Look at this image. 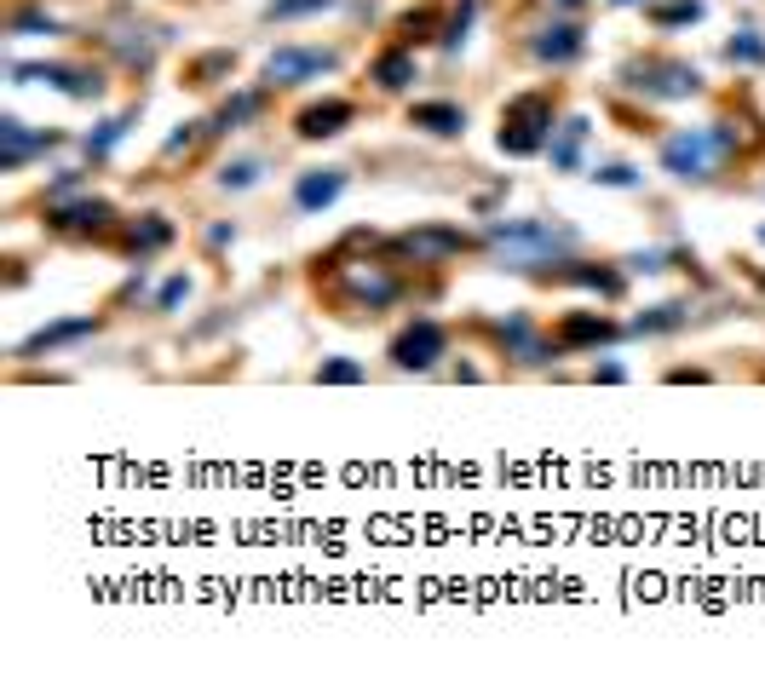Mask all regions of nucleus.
Segmentation results:
<instances>
[{
  "label": "nucleus",
  "instance_id": "nucleus-8",
  "mask_svg": "<svg viewBox=\"0 0 765 673\" xmlns=\"http://www.w3.org/2000/svg\"><path fill=\"white\" fill-rule=\"evenodd\" d=\"M443 351H449V334H443V323H432V317H415V323H409L392 340V363L403 374H426L443 357Z\"/></svg>",
  "mask_w": 765,
  "mask_h": 673
},
{
  "label": "nucleus",
  "instance_id": "nucleus-7",
  "mask_svg": "<svg viewBox=\"0 0 765 673\" xmlns=\"http://www.w3.org/2000/svg\"><path fill=\"white\" fill-rule=\"evenodd\" d=\"M156 41H162V35L144 24V18H133V12H116V24L104 29V47L116 52V64L133 70V75H144L156 64Z\"/></svg>",
  "mask_w": 765,
  "mask_h": 673
},
{
  "label": "nucleus",
  "instance_id": "nucleus-25",
  "mask_svg": "<svg viewBox=\"0 0 765 673\" xmlns=\"http://www.w3.org/2000/svg\"><path fill=\"white\" fill-rule=\"evenodd\" d=\"M133 116H139V110H127V116H110V121H98L93 133H87V156H110V150H116L121 144V133H127V127H133Z\"/></svg>",
  "mask_w": 765,
  "mask_h": 673
},
{
  "label": "nucleus",
  "instance_id": "nucleus-4",
  "mask_svg": "<svg viewBox=\"0 0 765 673\" xmlns=\"http://www.w3.org/2000/svg\"><path fill=\"white\" fill-rule=\"evenodd\" d=\"M553 98L547 93H518L507 98V110H501V133H495V144H501V156H541L547 144H553Z\"/></svg>",
  "mask_w": 765,
  "mask_h": 673
},
{
  "label": "nucleus",
  "instance_id": "nucleus-15",
  "mask_svg": "<svg viewBox=\"0 0 765 673\" xmlns=\"http://www.w3.org/2000/svg\"><path fill=\"white\" fill-rule=\"evenodd\" d=\"M87 334H98V317H58V323H47V328H35L24 346H18V357H47V351H64V346H75V340H87Z\"/></svg>",
  "mask_w": 765,
  "mask_h": 673
},
{
  "label": "nucleus",
  "instance_id": "nucleus-10",
  "mask_svg": "<svg viewBox=\"0 0 765 673\" xmlns=\"http://www.w3.org/2000/svg\"><path fill=\"white\" fill-rule=\"evenodd\" d=\"M47 225L64 236H104L116 225V208L104 202V196H64V202H47Z\"/></svg>",
  "mask_w": 765,
  "mask_h": 673
},
{
  "label": "nucleus",
  "instance_id": "nucleus-13",
  "mask_svg": "<svg viewBox=\"0 0 765 673\" xmlns=\"http://www.w3.org/2000/svg\"><path fill=\"white\" fill-rule=\"evenodd\" d=\"M622 328L610 323V317H599V311H570L564 323L553 328V346L558 351H587V346H610Z\"/></svg>",
  "mask_w": 765,
  "mask_h": 673
},
{
  "label": "nucleus",
  "instance_id": "nucleus-24",
  "mask_svg": "<svg viewBox=\"0 0 765 673\" xmlns=\"http://www.w3.org/2000/svg\"><path fill=\"white\" fill-rule=\"evenodd\" d=\"M685 305L679 300H668V305H650L645 317H633V334H668V328H685Z\"/></svg>",
  "mask_w": 765,
  "mask_h": 673
},
{
  "label": "nucleus",
  "instance_id": "nucleus-26",
  "mask_svg": "<svg viewBox=\"0 0 765 673\" xmlns=\"http://www.w3.org/2000/svg\"><path fill=\"white\" fill-rule=\"evenodd\" d=\"M259 110H265V98H259V93H236L231 104L213 116V133H236V127H242V121H254Z\"/></svg>",
  "mask_w": 765,
  "mask_h": 673
},
{
  "label": "nucleus",
  "instance_id": "nucleus-3",
  "mask_svg": "<svg viewBox=\"0 0 765 673\" xmlns=\"http://www.w3.org/2000/svg\"><path fill=\"white\" fill-rule=\"evenodd\" d=\"M328 282L351 311H386L403 300V277L380 259H328Z\"/></svg>",
  "mask_w": 765,
  "mask_h": 673
},
{
  "label": "nucleus",
  "instance_id": "nucleus-43",
  "mask_svg": "<svg viewBox=\"0 0 765 673\" xmlns=\"http://www.w3.org/2000/svg\"><path fill=\"white\" fill-rule=\"evenodd\" d=\"M760 242H765V225H760Z\"/></svg>",
  "mask_w": 765,
  "mask_h": 673
},
{
  "label": "nucleus",
  "instance_id": "nucleus-14",
  "mask_svg": "<svg viewBox=\"0 0 765 673\" xmlns=\"http://www.w3.org/2000/svg\"><path fill=\"white\" fill-rule=\"evenodd\" d=\"M351 121H357V104L351 98H323V104H305L300 121H294V133L300 139H334V133H346Z\"/></svg>",
  "mask_w": 765,
  "mask_h": 673
},
{
  "label": "nucleus",
  "instance_id": "nucleus-11",
  "mask_svg": "<svg viewBox=\"0 0 765 673\" xmlns=\"http://www.w3.org/2000/svg\"><path fill=\"white\" fill-rule=\"evenodd\" d=\"M340 64L328 47H277L271 58H265V81L271 87H300V81H317V75H328Z\"/></svg>",
  "mask_w": 765,
  "mask_h": 673
},
{
  "label": "nucleus",
  "instance_id": "nucleus-27",
  "mask_svg": "<svg viewBox=\"0 0 765 673\" xmlns=\"http://www.w3.org/2000/svg\"><path fill=\"white\" fill-rule=\"evenodd\" d=\"M328 6H340V0H271L265 6V24H294V18H317Z\"/></svg>",
  "mask_w": 765,
  "mask_h": 673
},
{
  "label": "nucleus",
  "instance_id": "nucleus-32",
  "mask_svg": "<svg viewBox=\"0 0 765 673\" xmlns=\"http://www.w3.org/2000/svg\"><path fill=\"white\" fill-rule=\"evenodd\" d=\"M725 58H731V64H765V35H754V29L731 35V41H725Z\"/></svg>",
  "mask_w": 765,
  "mask_h": 673
},
{
  "label": "nucleus",
  "instance_id": "nucleus-6",
  "mask_svg": "<svg viewBox=\"0 0 765 673\" xmlns=\"http://www.w3.org/2000/svg\"><path fill=\"white\" fill-rule=\"evenodd\" d=\"M472 248V236H461L455 225H415V231L392 236V254L415 259V265H449Z\"/></svg>",
  "mask_w": 765,
  "mask_h": 673
},
{
  "label": "nucleus",
  "instance_id": "nucleus-38",
  "mask_svg": "<svg viewBox=\"0 0 765 673\" xmlns=\"http://www.w3.org/2000/svg\"><path fill=\"white\" fill-rule=\"evenodd\" d=\"M472 18H478V0H461V12H455V18H449V35H443V47L455 52L466 41V29H472Z\"/></svg>",
  "mask_w": 765,
  "mask_h": 673
},
{
  "label": "nucleus",
  "instance_id": "nucleus-19",
  "mask_svg": "<svg viewBox=\"0 0 765 673\" xmlns=\"http://www.w3.org/2000/svg\"><path fill=\"white\" fill-rule=\"evenodd\" d=\"M167 242H173V219H162V213H139V219L127 225V254L133 259L162 254Z\"/></svg>",
  "mask_w": 765,
  "mask_h": 673
},
{
  "label": "nucleus",
  "instance_id": "nucleus-36",
  "mask_svg": "<svg viewBox=\"0 0 765 673\" xmlns=\"http://www.w3.org/2000/svg\"><path fill=\"white\" fill-rule=\"evenodd\" d=\"M12 35H58V18H47V12H35V6H29V12L12 18Z\"/></svg>",
  "mask_w": 765,
  "mask_h": 673
},
{
  "label": "nucleus",
  "instance_id": "nucleus-30",
  "mask_svg": "<svg viewBox=\"0 0 765 673\" xmlns=\"http://www.w3.org/2000/svg\"><path fill=\"white\" fill-rule=\"evenodd\" d=\"M236 70V52H208V58H196V64H190V87H213V81H219V75H231Z\"/></svg>",
  "mask_w": 765,
  "mask_h": 673
},
{
  "label": "nucleus",
  "instance_id": "nucleus-44",
  "mask_svg": "<svg viewBox=\"0 0 765 673\" xmlns=\"http://www.w3.org/2000/svg\"><path fill=\"white\" fill-rule=\"evenodd\" d=\"M760 288H765V277H760Z\"/></svg>",
  "mask_w": 765,
  "mask_h": 673
},
{
  "label": "nucleus",
  "instance_id": "nucleus-21",
  "mask_svg": "<svg viewBox=\"0 0 765 673\" xmlns=\"http://www.w3.org/2000/svg\"><path fill=\"white\" fill-rule=\"evenodd\" d=\"M587 133H593V121H587V116H570V121H564V127L553 133L547 156H553L558 173H576V167H581V144H587Z\"/></svg>",
  "mask_w": 765,
  "mask_h": 673
},
{
  "label": "nucleus",
  "instance_id": "nucleus-33",
  "mask_svg": "<svg viewBox=\"0 0 765 673\" xmlns=\"http://www.w3.org/2000/svg\"><path fill=\"white\" fill-rule=\"evenodd\" d=\"M259 173H265V162L242 156V162H225V167H219V185H225V190H248V185H259Z\"/></svg>",
  "mask_w": 765,
  "mask_h": 673
},
{
  "label": "nucleus",
  "instance_id": "nucleus-2",
  "mask_svg": "<svg viewBox=\"0 0 765 673\" xmlns=\"http://www.w3.org/2000/svg\"><path fill=\"white\" fill-rule=\"evenodd\" d=\"M742 144H748V127L731 116H719L714 127H679V133L662 139V173L685 179V185H702L737 156Z\"/></svg>",
  "mask_w": 765,
  "mask_h": 673
},
{
  "label": "nucleus",
  "instance_id": "nucleus-40",
  "mask_svg": "<svg viewBox=\"0 0 765 673\" xmlns=\"http://www.w3.org/2000/svg\"><path fill=\"white\" fill-rule=\"evenodd\" d=\"M236 242V225H213L208 231V248H231Z\"/></svg>",
  "mask_w": 765,
  "mask_h": 673
},
{
  "label": "nucleus",
  "instance_id": "nucleus-34",
  "mask_svg": "<svg viewBox=\"0 0 765 673\" xmlns=\"http://www.w3.org/2000/svg\"><path fill=\"white\" fill-rule=\"evenodd\" d=\"M432 29H438V12H409V18L397 24V41H403V47H420V41H432Z\"/></svg>",
  "mask_w": 765,
  "mask_h": 673
},
{
  "label": "nucleus",
  "instance_id": "nucleus-17",
  "mask_svg": "<svg viewBox=\"0 0 765 673\" xmlns=\"http://www.w3.org/2000/svg\"><path fill=\"white\" fill-rule=\"evenodd\" d=\"M340 196H346V167H317V173H300V185H294V202L305 213L334 208Z\"/></svg>",
  "mask_w": 765,
  "mask_h": 673
},
{
  "label": "nucleus",
  "instance_id": "nucleus-42",
  "mask_svg": "<svg viewBox=\"0 0 765 673\" xmlns=\"http://www.w3.org/2000/svg\"><path fill=\"white\" fill-rule=\"evenodd\" d=\"M610 6H639V0H610Z\"/></svg>",
  "mask_w": 765,
  "mask_h": 673
},
{
  "label": "nucleus",
  "instance_id": "nucleus-23",
  "mask_svg": "<svg viewBox=\"0 0 765 673\" xmlns=\"http://www.w3.org/2000/svg\"><path fill=\"white\" fill-rule=\"evenodd\" d=\"M374 81H380L386 93H403V87L415 81V52H409V47L380 52V58H374Z\"/></svg>",
  "mask_w": 765,
  "mask_h": 673
},
{
  "label": "nucleus",
  "instance_id": "nucleus-18",
  "mask_svg": "<svg viewBox=\"0 0 765 673\" xmlns=\"http://www.w3.org/2000/svg\"><path fill=\"white\" fill-rule=\"evenodd\" d=\"M489 334H495V340H501L512 357H524V363H541L547 351H558V346H547V340L535 334V323L524 317V311H512L507 323H489Z\"/></svg>",
  "mask_w": 765,
  "mask_h": 673
},
{
  "label": "nucleus",
  "instance_id": "nucleus-22",
  "mask_svg": "<svg viewBox=\"0 0 765 673\" xmlns=\"http://www.w3.org/2000/svg\"><path fill=\"white\" fill-rule=\"evenodd\" d=\"M553 277H564V282H576V288H599L604 300H616L622 294V271H610V265H576V259H564Z\"/></svg>",
  "mask_w": 765,
  "mask_h": 673
},
{
  "label": "nucleus",
  "instance_id": "nucleus-31",
  "mask_svg": "<svg viewBox=\"0 0 765 673\" xmlns=\"http://www.w3.org/2000/svg\"><path fill=\"white\" fill-rule=\"evenodd\" d=\"M317 380H323V386H357V380H363V363H357V357H323V363H317Z\"/></svg>",
  "mask_w": 765,
  "mask_h": 673
},
{
  "label": "nucleus",
  "instance_id": "nucleus-12",
  "mask_svg": "<svg viewBox=\"0 0 765 673\" xmlns=\"http://www.w3.org/2000/svg\"><path fill=\"white\" fill-rule=\"evenodd\" d=\"M52 144H64V133H52V127L47 133H29L18 116H0V167L6 173H18L29 156H47Z\"/></svg>",
  "mask_w": 765,
  "mask_h": 673
},
{
  "label": "nucleus",
  "instance_id": "nucleus-29",
  "mask_svg": "<svg viewBox=\"0 0 765 673\" xmlns=\"http://www.w3.org/2000/svg\"><path fill=\"white\" fill-rule=\"evenodd\" d=\"M208 133H213V121H185V127H179V133L162 144V162H179V156H190V150L208 139Z\"/></svg>",
  "mask_w": 765,
  "mask_h": 673
},
{
  "label": "nucleus",
  "instance_id": "nucleus-28",
  "mask_svg": "<svg viewBox=\"0 0 765 673\" xmlns=\"http://www.w3.org/2000/svg\"><path fill=\"white\" fill-rule=\"evenodd\" d=\"M702 18V0H662L650 6V24L656 29H679V24H696Z\"/></svg>",
  "mask_w": 765,
  "mask_h": 673
},
{
  "label": "nucleus",
  "instance_id": "nucleus-16",
  "mask_svg": "<svg viewBox=\"0 0 765 673\" xmlns=\"http://www.w3.org/2000/svg\"><path fill=\"white\" fill-rule=\"evenodd\" d=\"M581 47H587V35H581L576 18H553V24H547V29H541V35L530 41V52L541 58V64H576Z\"/></svg>",
  "mask_w": 765,
  "mask_h": 673
},
{
  "label": "nucleus",
  "instance_id": "nucleus-1",
  "mask_svg": "<svg viewBox=\"0 0 765 673\" xmlns=\"http://www.w3.org/2000/svg\"><path fill=\"white\" fill-rule=\"evenodd\" d=\"M484 242L501 259V271H541V265H564L576 254V231L553 225V219H489Z\"/></svg>",
  "mask_w": 765,
  "mask_h": 673
},
{
  "label": "nucleus",
  "instance_id": "nucleus-35",
  "mask_svg": "<svg viewBox=\"0 0 765 673\" xmlns=\"http://www.w3.org/2000/svg\"><path fill=\"white\" fill-rule=\"evenodd\" d=\"M593 179H599V185H610V190H633V185H639V167L604 162V167H593Z\"/></svg>",
  "mask_w": 765,
  "mask_h": 673
},
{
  "label": "nucleus",
  "instance_id": "nucleus-39",
  "mask_svg": "<svg viewBox=\"0 0 765 673\" xmlns=\"http://www.w3.org/2000/svg\"><path fill=\"white\" fill-rule=\"evenodd\" d=\"M627 271H645V277H656V271H662V254H656V248H650V254H633V259H627Z\"/></svg>",
  "mask_w": 765,
  "mask_h": 673
},
{
  "label": "nucleus",
  "instance_id": "nucleus-41",
  "mask_svg": "<svg viewBox=\"0 0 765 673\" xmlns=\"http://www.w3.org/2000/svg\"><path fill=\"white\" fill-rule=\"evenodd\" d=\"M593 380H610V386H616V380H627V369H622V363H599V369H593Z\"/></svg>",
  "mask_w": 765,
  "mask_h": 673
},
{
  "label": "nucleus",
  "instance_id": "nucleus-5",
  "mask_svg": "<svg viewBox=\"0 0 765 673\" xmlns=\"http://www.w3.org/2000/svg\"><path fill=\"white\" fill-rule=\"evenodd\" d=\"M622 87L639 98H656V104H673V98L702 93V75L685 58H633V64H622Z\"/></svg>",
  "mask_w": 765,
  "mask_h": 673
},
{
  "label": "nucleus",
  "instance_id": "nucleus-20",
  "mask_svg": "<svg viewBox=\"0 0 765 673\" xmlns=\"http://www.w3.org/2000/svg\"><path fill=\"white\" fill-rule=\"evenodd\" d=\"M409 127H426V133H438V139H455V133H466V110L449 104V98H432V104H415V110H409Z\"/></svg>",
  "mask_w": 765,
  "mask_h": 673
},
{
  "label": "nucleus",
  "instance_id": "nucleus-37",
  "mask_svg": "<svg viewBox=\"0 0 765 673\" xmlns=\"http://www.w3.org/2000/svg\"><path fill=\"white\" fill-rule=\"evenodd\" d=\"M185 300H190V277H167L162 288H156V311H179Z\"/></svg>",
  "mask_w": 765,
  "mask_h": 673
},
{
  "label": "nucleus",
  "instance_id": "nucleus-9",
  "mask_svg": "<svg viewBox=\"0 0 765 673\" xmlns=\"http://www.w3.org/2000/svg\"><path fill=\"white\" fill-rule=\"evenodd\" d=\"M12 75L18 81H41V87H58L64 98H104V75L98 70H87V64H12Z\"/></svg>",
  "mask_w": 765,
  "mask_h": 673
}]
</instances>
